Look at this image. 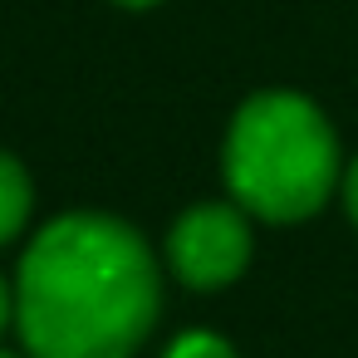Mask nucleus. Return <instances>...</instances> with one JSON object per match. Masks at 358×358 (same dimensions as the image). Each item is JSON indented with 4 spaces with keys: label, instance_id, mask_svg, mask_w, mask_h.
<instances>
[{
    "label": "nucleus",
    "instance_id": "nucleus-2",
    "mask_svg": "<svg viewBox=\"0 0 358 358\" xmlns=\"http://www.w3.org/2000/svg\"><path fill=\"white\" fill-rule=\"evenodd\" d=\"M226 187L265 221L314 216L338 182L329 118L299 94H255L226 133Z\"/></svg>",
    "mask_w": 358,
    "mask_h": 358
},
{
    "label": "nucleus",
    "instance_id": "nucleus-7",
    "mask_svg": "<svg viewBox=\"0 0 358 358\" xmlns=\"http://www.w3.org/2000/svg\"><path fill=\"white\" fill-rule=\"evenodd\" d=\"M6 324H15V285L0 280V329Z\"/></svg>",
    "mask_w": 358,
    "mask_h": 358
},
{
    "label": "nucleus",
    "instance_id": "nucleus-3",
    "mask_svg": "<svg viewBox=\"0 0 358 358\" xmlns=\"http://www.w3.org/2000/svg\"><path fill=\"white\" fill-rule=\"evenodd\" d=\"M167 260H172L177 280L192 289L231 285L250 260V226H245L241 206L206 201V206H192L187 216H177L172 236H167Z\"/></svg>",
    "mask_w": 358,
    "mask_h": 358
},
{
    "label": "nucleus",
    "instance_id": "nucleus-9",
    "mask_svg": "<svg viewBox=\"0 0 358 358\" xmlns=\"http://www.w3.org/2000/svg\"><path fill=\"white\" fill-rule=\"evenodd\" d=\"M0 358H20V353H6V348H0Z\"/></svg>",
    "mask_w": 358,
    "mask_h": 358
},
{
    "label": "nucleus",
    "instance_id": "nucleus-4",
    "mask_svg": "<svg viewBox=\"0 0 358 358\" xmlns=\"http://www.w3.org/2000/svg\"><path fill=\"white\" fill-rule=\"evenodd\" d=\"M30 206H35L30 172H25L10 152H0V245H10V241L25 231Z\"/></svg>",
    "mask_w": 358,
    "mask_h": 358
},
{
    "label": "nucleus",
    "instance_id": "nucleus-6",
    "mask_svg": "<svg viewBox=\"0 0 358 358\" xmlns=\"http://www.w3.org/2000/svg\"><path fill=\"white\" fill-rule=\"evenodd\" d=\"M343 206H348V216L358 221V157H353V167L343 172Z\"/></svg>",
    "mask_w": 358,
    "mask_h": 358
},
{
    "label": "nucleus",
    "instance_id": "nucleus-5",
    "mask_svg": "<svg viewBox=\"0 0 358 358\" xmlns=\"http://www.w3.org/2000/svg\"><path fill=\"white\" fill-rule=\"evenodd\" d=\"M167 358H236V348H231L226 338L196 329V334H182V338L167 348Z\"/></svg>",
    "mask_w": 358,
    "mask_h": 358
},
{
    "label": "nucleus",
    "instance_id": "nucleus-8",
    "mask_svg": "<svg viewBox=\"0 0 358 358\" xmlns=\"http://www.w3.org/2000/svg\"><path fill=\"white\" fill-rule=\"evenodd\" d=\"M118 6H157V0H118Z\"/></svg>",
    "mask_w": 358,
    "mask_h": 358
},
{
    "label": "nucleus",
    "instance_id": "nucleus-1",
    "mask_svg": "<svg viewBox=\"0 0 358 358\" xmlns=\"http://www.w3.org/2000/svg\"><path fill=\"white\" fill-rule=\"evenodd\" d=\"M157 309V260L113 216H59L20 255L15 329L30 358H128L152 334Z\"/></svg>",
    "mask_w": 358,
    "mask_h": 358
}]
</instances>
